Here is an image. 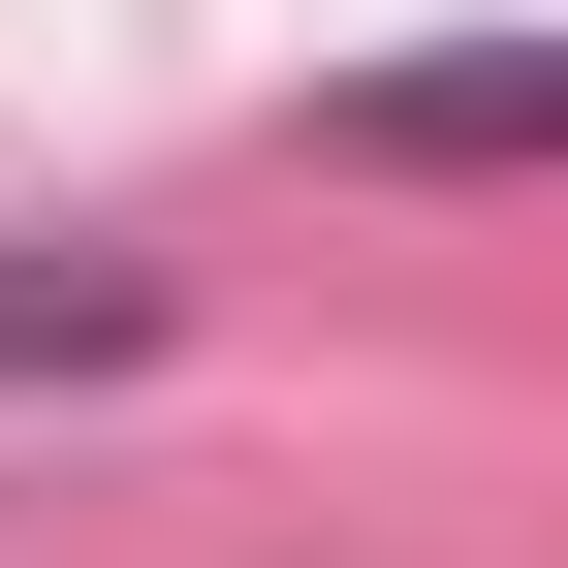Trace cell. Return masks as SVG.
Segmentation results:
<instances>
[{
  "mask_svg": "<svg viewBox=\"0 0 568 568\" xmlns=\"http://www.w3.org/2000/svg\"><path fill=\"white\" fill-rule=\"evenodd\" d=\"M347 159H568V32H443V63H347Z\"/></svg>",
  "mask_w": 568,
  "mask_h": 568,
  "instance_id": "cell-1",
  "label": "cell"
},
{
  "mask_svg": "<svg viewBox=\"0 0 568 568\" xmlns=\"http://www.w3.org/2000/svg\"><path fill=\"white\" fill-rule=\"evenodd\" d=\"M32 347L95 379V347H159V284H126V253H0V379H32Z\"/></svg>",
  "mask_w": 568,
  "mask_h": 568,
  "instance_id": "cell-2",
  "label": "cell"
}]
</instances>
